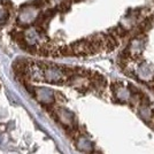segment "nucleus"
<instances>
[{
    "label": "nucleus",
    "instance_id": "1",
    "mask_svg": "<svg viewBox=\"0 0 154 154\" xmlns=\"http://www.w3.org/2000/svg\"><path fill=\"white\" fill-rule=\"evenodd\" d=\"M1 5L5 7V8H12V4L8 0H1Z\"/></svg>",
    "mask_w": 154,
    "mask_h": 154
},
{
    "label": "nucleus",
    "instance_id": "2",
    "mask_svg": "<svg viewBox=\"0 0 154 154\" xmlns=\"http://www.w3.org/2000/svg\"><path fill=\"white\" fill-rule=\"evenodd\" d=\"M5 130H6V125L5 124H0V132H2Z\"/></svg>",
    "mask_w": 154,
    "mask_h": 154
}]
</instances>
